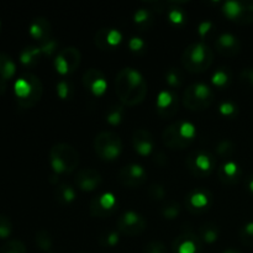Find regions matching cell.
<instances>
[{
  "label": "cell",
  "mask_w": 253,
  "mask_h": 253,
  "mask_svg": "<svg viewBox=\"0 0 253 253\" xmlns=\"http://www.w3.org/2000/svg\"><path fill=\"white\" fill-rule=\"evenodd\" d=\"M12 232V222L6 215H0V239H7Z\"/></svg>",
  "instance_id": "obj_40"
},
{
  "label": "cell",
  "mask_w": 253,
  "mask_h": 253,
  "mask_svg": "<svg viewBox=\"0 0 253 253\" xmlns=\"http://www.w3.org/2000/svg\"><path fill=\"white\" fill-rule=\"evenodd\" d=\"M180 210H182V208H180L179 203L175 202V200H168L161 208V214L165 219L173 220L180 214Z\"/></svg>",
  "instance_id": "obj_27"
},
{
  "label": "cell",
  "mask_w": 253,
  "mask_h": 253,
  "mask_svg": "<svg viewBox=\"0 0 253 253\" xmlns=\"http://www.w3.org/2000/svg\"><path fill=\"white\" fill-rule=\"evenodd\" d=\"M215 94L205 83H193L188 85L183 94V104L192 111H200L210 108L214 103Z\"/></svg>",
  "instance_id": "obj_6"
},
{
  "label": "cell",
  "mask_w": 253,
  "mask_h": 253,
  "mask_svg": "<svg viewBox=\"0 0 253 253\" xmlns=\"http://www.w3.org/2000/svg\"><path fill=\"white\" fill-rule=\"evenodd\" d=\"M118 208V200L113 193H101L90 200L89 211L94 217H108L114 214Z\"/></svg>",
  "instance_id": "obj_11"
},
{
  "label": "cell",
  "mask_w": 253,
  "mask_h": 253,
  "mask_svg": "<svg viewBox=\"0 0 253 253\" xmlns=\"http://www.w3.org/2000/svg\"><path fill=\"white\" fill-rule=\"evenodd\" d=\"M103 183L101 174L94 168H82L74 178V184L83 192H93Z\"/></svg>",
  "instance_id": "obj_15"
},
{
  "label": "cell",
  "mask_w": 253,
  "mask_h": 253,
  "mask_svg": "<svg viewBox=\"0 0 253 253\" xmlns=\"http://www.w3.org/2000/svg\"><path fill=\"white\" fill-rule=\"evenodd\" d=\"M231 79L230 76V72L227 68H219L214 74H212V84L215 86H219V88H224L225 85H227Z\"/></svg>",
  "instance_id": "obj_32"
},
{
  "label": "cell",
  "mask_w": 253,
  "mask_h": 253,
  "mask_svg": "<svg viewBox=\"0 0 253 253\" xmlns=\"http://www.w3.org/2000/svg\"><path fill=\"white\" fill-rule=\"evenodd\" d=\"M179 108V99L178 94L173 89L162 90L157 96L156 109L162 118H172L177 114Z\"/></svg>",
  "instance_id": "obj_14"
},
{
  "label": "cell",
  "mask_w": 253,
  "mask_h": 253,
  "mask_svg": "<svg viewBox=\"0 0 253 253\" xmlns=\"http://www.w3.org/2000/svg\"><path fill=\"white\" fill-rule=\"evenodd\" d=\"M168 17H169V20L173 24L180 25L185 21V12L183 11V9H179V7H172L168 11Z\"/></svg>",
  "instance_id": "obj_41"
},
{
  "label": "cell",
  "mask_w": 253,
  "mask_h": 253,
  "mask_svg": "<svg viewBox=\"0 0 253 253\" xmlns=\"http://www.w3.org/2000/svg\"><path fill=\"white\" fill-rule=\"evenodd\" d=\"M118 179L125 187L138 188L145 184L147 180V172L142 166L137 163H130V165L124 166L119 170Z\"/></svg>",
  "instance_id": "obj_12"
},
{
  "label": "cell",
  "mask_w": 253,
  "mask_h": 253,
  "mask_svg": "<svg viewBox=\"0 0 253 253\" xmlns=\"http://www.w3.org/2000/svg\"><path fill=\"white\" fill-rule=\"evenodd\" d=\"M217 175L224 184H235L241 178V168L234 161H227L217 169Z\"/></svg>",
  "instance_id": "obj_22"
},
{
  "label": "cell",
  "mask_w": 253,
  "mask_h": 253,
  "mask_svg": "<svg viewBox=\"0 0 253 253\" xmlns=\"http://www.w3.org/2000/svg\"><path fill=\"white\" fill-rule=\"evenodd\" d=\"M222 253H241L239 250H235V249H229V250H225Z\"/></svg>",
  "instance_id": "obj_49"
},
{
  "label": "cell",
  "mask_w": 253,
  "mask_h": 253,
  "mask_svg": "<svg viewBox=\"0 0 253 253\" xmlns=\"http://www.w3.org/2000/svg\"><path fill=\"white\" fill-rule=\"evenodd\" d=\"M132 146L138 155L148 156L153 151L155 140L150 131L145 128H138L132 135Z\"/></svg>",
  "instance_id": "obj_19"
},
{
  "label": "cell",
  "mask_w": 253,
  "mask_h": 253,
  "mask_svg": "<svg viewBox=\"0 0 253 253\" xmlns=\"http://www.w3.org/2000/svg\"><path fill=\"white\" fill-rule=\"evenodd\" d=\"M54 194H56L57 200L61 204H71L76 199V190L72 185L67 184V183H62V184L57 185Z\"/></svg>",
  "instance_id": "obj_25"
},
{
  "label": "cell",
  "mask_w": 253,
  "mask_h": 253,
  "mask_svg": "<svg viewBox=\"0 0 253 253\" xmlns=\"http://www.w3.org/2000/svg\"><path fill=\"white\" fill-rule=\"evenodd\" d=\"M57 94L63 100H69L73 96V86L69 82L61 81L57 84Z\"/></svg>",
  "instance_id": "obj_37"
},
{
  "label": "cell",
  "mask_w": 253,
  "mask_h": 253,
  "mask_svg": "<svg viewBox=\"0 0 253 253\" xmlns=\"http://www.w3.org/2000/svg\"><path fill=\"white\" fill-rule=\"evenodd\" d=\"M15 71H16V66L11 57L0 52V79L5 82L9 81L15 74Z\"/></svg>",
  "instance_id": "obj_24"
},
{
  "label": "cell",
  "mask_w": 253,
  "mask_h": 253,
  "mask_svg": "<svg viewBox=\"0 0 253 253\" xmlns=\"http://www.w3.org/2000/svg\"><path fill=\"white\" fill-rule=\"evenodd\" d=\"M30 35L32 36V39L41 42V43L51 40L52 27L48 20L44 19V17H36V19L32 20L31 25H30Z\"/></svg>",
  "instance_id": "obj_21"
},
{
  "label": "cell",
  "mask_w": 253,
  "mask_h": 253,
  "mask_svg": "<svg viewBox=\"0 0 253 253\" xmlns=\"http://www.w3.org/2000/svg\"><path fill=\"white\" fill-rule=\"evenodd\" d=\"M0 253H27L24 242L19 240H10L0 247Z\"/></svg>",
  "instance_id": "obj_31"
},
{
  "label": "cell",
  "mask_w": 253,
  "mask_h": 253,
  "mask_svg": "<svg viewBox=\"0 0 253 253\" xmlns=\"http://www.w3.org/2000/svg\"><path fill=\"white\" fill-rule=\"evenodd\" d=\"M94 150L101 160L114 161L123 151L120 136L113 131H103L94 140Z\"/></svg>",
  "instance_id": "obj_7"
},
{
  "label": "cell",
  "mask_w": 253,
  "mask_h": 253,
  "mask_svg": "<svg viewBox=\"0 0 253 253\" xmlns=\"http://www.w3.org/2000/svg\"><path fill=\"white\" fill-rule=\"evenodd\" d=\"M119 240H120L119 232L109 230L99 236V244L103 247H114L119 244Z\"/></svg>",
  "instance_id": "obj_33"
},
{
  "label": "cell",
  "mask_w": 253,
  "mask_h": 253,
  "mask_svg": "<svg viewBox=\"0 0 253 253\" xmlns=\"http://www.w3.org/2000/svg\"><path fill=\"white\" fill-rule=\"evenodd\" d=\"M214 62V51L204 41L190 43L182 54V64L188 72L200 73L210 68Z\"/></svg>",
  "instance_id": "obj_3"
},
{
  "label": "cell",
  "mask_w": 253,
  "mask_h": 253,
  "mask_svg": "<svg viewBox=\"0 0 253 253\" xmlns=\"http://www.w3.org/2000/svg\"><path fill=\"white\" fill-rule=\"evenodd\" d=\"M14 88L17 104L24 109H30L36 105L43 94L41 79L30 72L24 73L15 82Z\"/></svg>",
  "instance_id": "obj_2"
},
{
  "label": "cell",
  "mask_w": 253,
  "mask_h": 253,
  "mask_svg": "<svg viewBox=\"0 0 253 253\" xmlns=\"http://www.w3.org/2000/svg\"><path fill=\"white\" fill-rule=\"evenodd\" d=\"M133 21L137 26H140L141 29H148L151 26V24L153 22V16L152 12L148 9H140L135 12L133 15Z\"/></svg>",
  "instance_id": "obj_29"
},
{
  "label": "cell",
  "mask_w": 253,
  "mask_h": 253,
  "mask_svg": "<svg viewBox=\"0 0 253 253\" xmlns=\"http://www.w3.org/2000/svg\"><path fill=\"white\" fill-rule=\"evenodd\" d=\"M115 91L124 105L135 106L145 100L147 95V83L140 72L127 67L121 69L116 76Z\"/></svg>",
  "instance_id": "obj_1"
},
{
  "label": "cell",
  "mask_w": 253,
  "mask_h": 253,
  "mask_svg": "<svg viewBox=\"0 0 253 253\" xmlns=\"http://www.w3.org/2000/svg\"><path fill=\"white\" fill-rule=\"evenodd\" d=\"M235 22L241 25H247L253 22V1H241L240 14Z\"/></svg>",
  "instance_id": "obj_28"
},
{
  "label": "cell",
  "mask_w": 253,
  "mask_h": 253,
  "mask_svg": "<svg viewBox=\"0 0 253 253\" xmlns=\"http://www.w3.org/2000/svg\"><path fill=\"white\" fill-rule=\"evenodd\" d=\"M219 109H220V113L225 116L235 115L237 111L236 105H235L234 103H231V101H224V103L220 104Z\"/></svg>",
  "instance_id": "obj_44"
},
{
  "label": "cell",
  "mask_w": 253,
  "mask_h": 253,
  "mask_svg": "<svg viewBox=\"0 0 253 253\" xmlns=\"http://www.w3.org/2000/svg\"><path fill=\"white\" fill-rule=\"evenodd\" d=\"M120 32L115 29H100L95 35V44L103 51L113 49L121 42Z\"/></svg>",
  "instance_id": "obj_20"
},
{
  "label": "cell",
  "mask_w": 253,
  "mask_h": 253,
  "mask_svg": "<svg viewBox=\"0 0 253 253\" xmlns=\"http://www.w3.org/2000/svg\"><path fill=\"white\" fill-rule=\"evenodd\" d=\"M81 63V52L76 47L61 49L54 59V68L59 74H69L76 71Z\"/></svg>",
  "instance_id": "obj_13"
},
{
  "label": "cell",
  "mask_w": 253,
  "mask_h": 253,
  "mask_svg": "<svg viewBox=\"0 0 253 253\" xmlns=\"http://www.w3.org/2000/svg\"><path fill=\"white\" fill-rule=\"evenodd\" d=\"M220 230L212 222H205L202 226L199 227V239L203 242H207V244H214L217 239H219Z\"/></svg>",
  "instance_id": "obj_23"
},
{
  "label": "cell",
  "mask_w": 253,
  "mask_h": 253,
  "mask_svg": "<svg viewBox=\"0 0 253 253\" xmlns=\"http://www.w3.org/2000/svg\"><path fill=\"white\" fill-rule=\"evenodd\" d=\"M49 163L57 174H69L79 165V153L68 143H57L49 151Z\"/></svg>",
  "instance_id": "obj_5"
},
{
  "label": "cell",
  "mask_w": 253,
  "mask_h": 253,
  "mask_svg": "<svg viewBox=\"0 0 253 253\" xmlns=\"http://www.w3.org/2000/svg\"><path fill=\"white\" fill-rule=\"evenodd\" d=\"M240 81L249 86H253V68H245L240 74Z\"/></svg>",
  "instance_id": "obj_46"
},
{
  "label": "cell",
  "mask_w": 253,
  "mask_h": 253,
  "mask_svg": "<svg viewBox=\"0 0 253 253\" xmlns=\"http://www.w3.org/2000/svg\"><path fill=\"white\" fill-rule=\"evenodd\" d=\"M166 82L168 83V85L170 88H173L174 90L175 88H179L183 83V77L180 74V72L175 68L168 69L167 73H166Z\"/></svg>",
  "instance_id": "obj_35"
},
{
  "label": "cell",
  "mask_w": 253,
  "mask_h": 253,
  "mask_svg": "<svg viewBox=\"0 0 253 253\" xmlns=\"http://www.w3.org/2000/svg\"><path fill=\"white\" fill-rule=\"evenodd\" d=\"M239 235L242 244H245L246 246L253 247V221L247 222L246 225H244L240 229Z\"/></svg>",
  "instance_id": "obj_36"
},
{
  "label": "cell",
  "mask_w": 253,
  "mask_h": 253,
  "mask_svg": "<svg viewBox=\"0 0 253 253\" xmlns=\"http://www.w3.org/2000/svg\"><path fill=\"white\" fill-rule=\"evenodd\" d=\"M116 226L119 231L126 236H137L145 231L147 222L141 214L133 210H128L119 216Z\"/></svg>",
  "instance_id": "obj_9"
},
{
  "label": "cell",
  "mask_w": 253,
  "mask_h": 253,
  "mask_svg": "<svg viewBox=\"0 0 253 253\" xmlns=\"http://www.w3.org/2000/svg\"><path fill=\"white\" fill-rule=\"evenodd\" d=\"M210 29H211V22L205 21V22H203V24H200V26H199V34H200V36L204 37L205 35H207L208 32L210 31Z\"/></svg>",
  "instance_id": "obj_48"
},
{
  "label": "cell",
  "mask_w": 253,
  "mask_h": 253,
  "mask_svg": "<svg viewBox=\"0 0 253 253\" xmlns=\"http://www.w3.org/2000/svg\"><path fill=\"white\" fill-rule=\"evenodd\" d=\"M215 48L221 56L234 57L241 51V43L232 34H221L215 42Z\"/></svg>",
  "instance_id": "obj_18"
},
{
  "label": "cell",
  "mask_w": 253,
  "mask_h": 253,
  "mask_svg": "<svg viewBox=\"0 0 253 253\" xmlns=\"http://www.w3.org/2000/svg\"><path fill=\"white\" fill-rule=\"evenodd\" d=\"M249 187H250V189H251L252 192H253V179H252V180H250V184H249Z\"/></svg>",
  "instance_id": "obj_50"
},
{
  "label": "cell",
  "mask_w": 253,
  "mask_h": 253,
  "mask_svg": "<svg viewBox=\"0 0 253 253\" xmlns=\"http://www.w3.org/2000/svg\"><path fill=\"white\" fill-rule=\"evenodd\" d=\"M187 167L193 175L198 178L209 177L216 167V160L209 152L199 148L194 150L188 155Z\"/></svg>",
  "instance_id": "obj_8"
},
{
  "label": "cell",
  "mask_w": 253,
  "mask_h": 253,
  "mask_svg": "<svg viewBox=\"0 0 253 253\" xmlns=\"http://www.w3.org/2000/svg\"><path fill=\"white\" fill-rule=\"evenodd\" d=\"M172 249L174 253H199L202 250V240L193 232H183L175 237Z\"/></svg>",
  "instance_id": "obj_16"
},
{
  "label": "cell",
  "mask_w": 253,
  "mask_h": 253,
  "mask_svg": "<svg viewBox=\"0 0 253 253\" xmlns=\"http://www.w3.org/2000/svg\"><path fill=\"white\" fill-rule=\"evenodd\" d=\"M214 197L207 188H195L185 198V207L192 214H203L211 208Z\"/></svg>",
  "instance_id": "obj_10"
},
{
  "label": "cell",
  "mask_w": 253,
  "mask_h": 253,
  "mask_svg": "<svg viewBox=\"0 0 253 253\" xmlns=\"http://www.w3.org/2000/svg\"><path fill=\"white\" fill-rule=\"evenodd\" d=\"M197 136V130L192 123L179 120L168 125L162 132L165 146L172 150H184L189 147Z\"/></svg>",
  "instance_id": "obj_4"
},
{
  "label": "cell",
  "mask_w": 253,
  "mask_h": 253,
  "mask_svg": "<svg viewBox=\"0 0 253 253\" xmlns=\"http://www.w3.org/2000/svg\"><path fill=\"white\" fill-rule=\"evenodd\" d=\"M143 253H168V251L161 241H151L145 246Z\"/></svg>",
  "instance_id": "obj_42"
},
{
  "label": "cell",
  "mask_w": 253,
  "mask_h": 253,
  "mask_svg": "<svg viewBox=\"0 0 253 253\" xmlns=\"http://www.w3.org/2000/svg\"><path fill=\"white\" fill-rule=\"evenodd\" d=\"M82 81H83V85L95 95H101L108 85L103 72L96 68H90L84 72Z\"/></svg>",
  "instance_id": "obj_17"
},
{
  "label": "cell",
  "mask_w": 253,
  "mask_h": 253,
  "mask_svg": "<svg viewBox=\"0 0 253 253\" xmlns=\"http://www.w3.org/2000/svg\"><path fill=\"white\" fill-rule=\"evenodd\" d=\"M128 47H130L131 51L138 52L145 47V42L141 39H138V37H132V39L130 40V42H128Z\"/></svg>",
  "instance_id": "obj_47"
},
{
  "label": "cell",
  "mask_w": 253,
  "mask_h": 253,
  "mask_svg": "<svg viewBox=\"0 0 253 253\" xmlns=\"http://www.w3.org/2000/svg\"><path fill=\"white\" fill-rule=\"evenodd\" d=\"M148 194L152 199L155 200H162L166 197V189L163 185L161 184H152L148 189Z\"/></svg>",
  "instance_id": "obj_43"
},
{
  "label": "cell",
  "mask_w": 253,
  "mask_h": 253,
  "mask_svg": "<svg viewBox=\"0 0 253 253\" xmlns=\"http://www.w3.org/2000/svg\"><path fill=\"white\" fill-rule=\"evenodd\" d=\"M216 151H217V155H219L220 157H224V158L231 157V155L235 151L234 143H232L230 140L220 141L219 145H217L216 147Z\"/></svg>",
  "instance_id": "obj_38"
},
{
  "label": "cell",
  "mask_w": 253,
  "mask_h": 253,
  "mask_svg": "<svg viewBox=\"0 0 253 253\" xmlns=\"http://www.w3.org/2000/svg\"><path fill=\"white\" fill-rule=\"evenodd\" d=\"M41 53L42 52L40 47H26L20 53V61L26 67L35 66L39 62V57Z\"/></svg>",
  "instance_id": "obj_26"
},
{
  "label": "cell",
  "mask_w": 253,
  "mask_h": 253,
  "mask_svg": "<svg viewBox=\"0 0 253 253\" xmlns=\"http://www.w3.org/2000/svg\"><path fill=\"white\" fill-rule=\"evenodd\" d=\"M35 241L42 251H49L52 249V237L47 230H39L35 235Z\"/></svg>",
  "instance_id": "obj_30"
},
{
  "label": "cell",
  "mask_w": 253,
  "mask_h": 253,
  "mask_svg": "<svg viewBox=\"0 0 253 253\" xmlns=\"http://www.w3.org/2000/svg\"><path fill=\"white\" fill-rule=\"evenodd\" d=\"M241 9V1H226L222 5V11L232 21H236Z\"/></svg>",
  "instance_id": "obj_34"
},
{
  "label": "cell",
  "mask_w": 253,
  "mask_h": 253,
  "mask_svg": "<svg viewBox=\"0 0 253 253\" xmlns=\"http://www.w3.org/2000/svg\"><path fill=\"white\" fill-rule=\"evenodd\" d=\"M123 106H114L106 114V121L110 125H118V124H120L121 119H123Z\"/></svg>",
  "instance_id": "obj_39"
},
{
  "label": "cell",
  "mask_w": 253,
  "mask_h": 253,
  "mask_svg": "<svg viewBox=\"0 0 253 253\" xmlns=\"http://www.w3.org/2000/svg\"><path fill=\"white\" fill-rule=\"evenodd\" d=\"M56 48H57V42L54 41L53 39L43 42V43H41V46H40L41 52L43 54H46V56H51V54L56 51Z\"/></svg>",
  "instance_id": "obj_45"
}]
</instances>
